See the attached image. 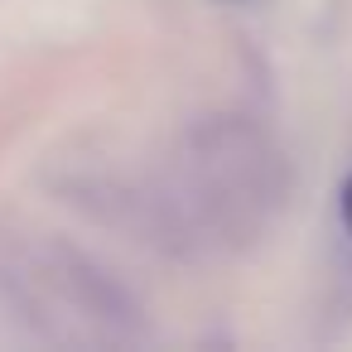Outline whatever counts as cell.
<instances>
[{
    "label": "cell",
    "instance_id": "cell-1",
    "mask_svg": "<svg viewBox=\"0 0 352 352\" xmlns=\"http://www.w3.org/2000/svg\"><path fill=\"white\" fill-rule=\"evenodd\" d=\"M342 222H347V232H352V179L342 184Z\"/></svg>",
    "mask_w": 352,
    "mask_h": 352
}]
</instances>
